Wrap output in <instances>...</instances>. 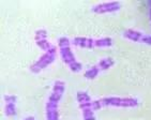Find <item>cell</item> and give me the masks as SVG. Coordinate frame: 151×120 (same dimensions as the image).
Returning <instances> with one entry per match:
<instances>
[{
    "label": "cell",
    "mask_w": 151,
    "mask_h": 120,
    "mask_svg": "<svg viewBox=\"0 0 151 120\" xmlns=\"http://www.w3.org/2000/svg\"><path fill=\"white\" fill-rule=\"evenodd\" d=\"M64 91L65 83L63 80H56L45 105L46 120H59V104L63 97Z\"/></svg>",
    "instance_id": "obj_1"
},
{
    "label": "cell",
    "mask_w": 151,
    "mask_h": 120,
    "mask_svg": "<svg viewBox=\"0 0 151 120\" xmlns=\"http://www.w3.org/2000/svg\"><path fill=\"white\" fill-rule=\"evenodd\" d=\"M138 105L136 98H122V97H107L92 101L91 107L94 111H99L104 107H121V109H133Z\"/></svg>",
    "instance_id": "obj_2"
},
{
    "label": "cell",
    "mask_w": 151,
    "mask_h": 120,
    "mask_svg": "<svg viewBox=\"0 0 151 120\" xmlns=\"http://www.w3.org/2000/svg\"><path fill=\"white\" fill-rule=\"evenodd\" d=\"M71 40L67 37H61L58 40V50L62 61L69 67L72 72L78 73L83 69V65L77 61L75 55L71 48Z\"/></svg>",
    "instance_id": "obj_3"
},
{
    "label": "cell",
    "mask_w": 151,
    "mask_h": 120,
    "mask_svg": "<svg viewBox=\"0 0 151 120\" xmlns=\"http://www.w3.org/2000/svg\"><path fill=\"white\" fill-rule=\"evenodd\" d=\"M72 45L81 48H105L111 47L113 45L114 41L111 38H101V39H91L86 37H76L71 41Z\"/></svg>",
    "instance_id": "obj_4"
},
{
    "label": "cell",
    "mask_w": 151,
    "mask_h": 120,
    "mask_svg": "<svg viewBox=\"0 0 151 120\" xmlns=\"http://www.w3.org/2000/svg\"><path fill=\"white\" fill-rule=\"evenodd\" d=\"M56 58H57V47L52 46L50 50L45 52L38 60H35V61L30 65V71L35 74L40 73V72H42L43 70H45L46 68L50 67L52 63H54Z\"/></svg>",
    "instance_id": "obj_5"
},
{
    "label": "cell",
    "mask_w": 151,
    "mask_h": 120,
    "mask_svg": "<svg viewBox=\"0 0 151 120\" xmlns=\"http://www.w3.org/2000/svg\"><path fill=\"white\" fill-rule=\"evenodd\" d=\"M121 9V3L119 1H109V2L98 3L91 8V11L96 14H109L119 11Z\"/></svg>",
    "instance_id": "obj_6"
},
{
    "label": "cell",
    "mask_w": 151,
    "mask_h": 120,
    "mask_svg": "<svg viewBox=\"0 0 151 120\" xmlns=\"http://www.w3.org/2000/svg\"><path fill=\"white\" fill-rule=\"evenodd\" d=\"M123 37L127 40H130L132 42L146 44V45H150L151 46V34H146V33L140 32L138 30L128 29L123 32Z\"/></svg>",
    "instance_id": "obj_7"
},
{
    "label": "cell",
    "mask_w": 151,
    "mask_h": 120,
    "mask_svg": "<svg viewBox=\"0 0 151 120\" xmlns=\"http://www.w3.org/2000/svg\"><path fill=\"white\" fill-rule=\"evenodd\" d=\"M115 65V61L114 59L111 57H106V58H102L99 62H98V67L101 71H106L108 69H111L113 65Z\"/></svg>",
    "instance_id": "obj_8"
},
{
    "label": "cell",
    "mask_w": 151,
    "mask_h": 120,
    "mask_svg": "<svg viewBox=\"0 0 151 120\" xmlns=\"http://www.w3.org/2000/svg\"><path fill=\"white\" fill-rule=\"evenodd\" d=\"M100 72H101V70L99 69L98 65H92L91 68H89V69H87V70L85 71L84 77L85 78H87V79H94L99 76Z\"/></svg>",
    "instance_id": "obj_9"
},
{
    "label": "cell",
    "mask_w": 151,
    "mask_h": 120,
    "mask_svg": "<svg viewBox=\"0 0 151 120\" xmlns=\"http://www.w3.org/2000/svg\"><path fill=\"white\" fill-rule=\"evenodd\" d=\"M94 109L92 107H84L81 109V115H83V120H96V114Z\"/></svg>",
    "instance_id": "obj_10"
},
{
    "label": "cell",
    "mask_w": 151,
    "mask_h": 120,
    "mask_svg": "<svg viewBox=\"0 0 151 120\" xmlns=\"http://www.w3.org/2000/svg\"><path fill=\"white\" fill-rule=\"evenodd\" d=\"M76 100H77L78 104H85V103L92 102L91 97L86 91H78L77 94H76Z\"/></svg>",
    "instance_id": "obj_11"
},
{
    "label": "cell",
    "mask_w": 151,
    "mask_h": 120,
    "mask_svg": "<svg viewBox=\"0 0 151 120\" xmlns=\"http://www.w3.org/2000/svg\"><path fill=\"white\" fill-rule=\"evenodd\" d=\"M4 115L6 117H13L16 115V103H6Z\"/></svg>",
    "instance_id": "obj_12"
},
{
    "label": "cell",
    "mask_w": 151,
    "mask_h": 120,
    "mask_svg": "<svg viewBox=\"0 0 151 120\" xmlns=\"http://www.w3.org/2000/svg\"><path fill=\"white\" fill-rule=\"evenodd\" d=\"M35 44H37V46L40 48V50H44V52H47V50H50V48L52 47V45L50 44V42L48 40H40V41H35Z\"/></svg>",
    "instance_id": "obj_13"
},
{
    "label": "cell",
    "mask_w": 151,
    "mask_h": 120,
    "mask_svg": "<svg viewBox=\"0 0 151 120\" xmlns=\"http://www.w3.org/2000/svg\"><path fill=\"white\" fill-rule=\"evenodd\" d=\"M47 31L45 29H38L35 33V40L40 41V40H46L47 39Z\"/></svg>",
    "instance_id": "obj_14"
},
{
    "label": "cell",
    "mask_w": 151,
    "mask_h": 120,
    "mask_svg": "<svg viewBox=\"0 0 151 120\" xmlns=\"http://www.w3.org/2000/svg\"><path fill=\"white\" fill-rule=\"evenodd\" d=\"M3 100L6 103H16L17 102V97L14 94H6Z\"/></svg>",
    "instance_id": "obj_15"
},
{
    "label": "cell",
    "mask_w": 151,
    "mask_h": 120,
    "mask_svg": "<svg viewBox=\"0 0 151 120\" xmlns=\"http://www.w3.org/2000/svg\"><path fill=\"white\" fill-rule=\"evenodd\" d=\"M147 6H148V11H149V17H150L151 21V0L147 2Z\"/></svg>",
    "instance_id": "obj_16"
},
{
    "label": "cell",
    "mask_w": 151,
    "mask_h": 120,
    "mask_svg": "<svg viewBox=\"0 0 151 120\" xmlns=\"http://www.w3.org/2000/svg\"><path fill=\"white\" fill-rule=\"evenodd\" d=\"M25 120H35V118L32 117V116H28V117L25 118Z\"/></svg>",
    "instance_id": "obj_17"
}]
</instances>
